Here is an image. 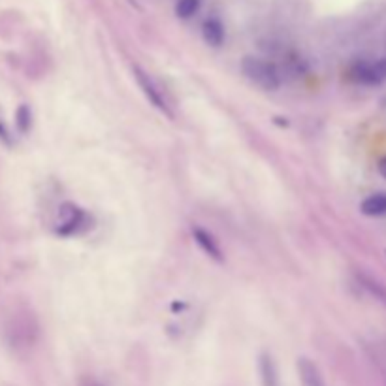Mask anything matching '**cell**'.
I'll list each match as a JSON object with an SVG mask.
<instances>
[{
	"label": "cell",
	"instance_id": "6da1fadb",
	"mask_svg": "<svg viewBox=\"0 0 386 386\" xmlns=\"http://www.w3.org/2000/svg\"><path fill=\"white\" fill-rule=\"evenodd\" d=\"M242 72L253 85L262 91H277L283 83V76L277 65L262 57H245L242 61Z\"/></svg>",
	"mask_w": 386,
	"mask_h": 386
},
{
	"label": "cell",
	"instance_id": "7a4b0ae2",
	"mask_svg": "<svg viewBox=\"0 0 386 386\" xmlns=\"http://www.w3.org/2000/svg\"><path fill=\"white\" fill-rule=\"evenodd\" d=\"M351 78L358 85L377 87L386 83V58L358 61L351 68Z\"/></svg>",
	"mask_w": 386,
	"mask_h": 386
},
{
	"label": "cell",
	"instance_id": "3957f363",
	"mask_svg": "<svg viewBox=\"0 0 386 386\" xmlns=\"http://www.w3.org/2000/svg\"><path fill=\"white\" fill-rule=\"evenodd\" d=\"M132 74H134V78H136L138 81V87L142 89L143 96L149 100V104L153 107H157L160 114L168 115V117H173L172 109H170V106H168V102H166L164 94H162V91L158 89L157 81L151 78L147 72L143 70L142 66L134 65L132 66Z\"/></svg>",
	"mask_w": 386,
	"mask_h": 386
},
{
	"label": "cell",
	"instance_id": "277c9868",
	"mask_svg": "<svg viewBox=\"0 0 386 386\" xmlns=\"http://www.w3.org/2000/svg\"><path fill=\"white\" fill-rule=\"evenodd\" d=\"M85 221V213L74 206V204H65L58 209V221H57V232L61 236H72L76 234L78 228Z\"/></svg>",
	"mask_w": 386,
	"mask_h": 386
},
{
	"label": "cell",
	"instance_id": "5b68a950",
	"mask_svg": "<svg viewBox=\"0 0 386 386\" xmlns=\"http://www.w3.org/2000/svg\"><path fill=\"white\" fill-rule=\"evenodd\" d=\"M193 237L194 242H196V245H198V247H200L209 258H213L215 262H222V260H224L221 245H219V242L215 239L213 234H209L208 230L200 228V226H194Z\"/></svg>",
	"mask_w": 386,
	"mask_h": 386
},
{
	"label": "cell",
	"instance_id": "8992f818",
	"mask_svg": "<svg viewBox=\"0 0 386 386\" xmlns=\"http://www.w3.org/2000/svg\"><path fill=\"white\" fill-rule=\"evenodd\" d=\"M298 377L303 386H326V380L322 377L319 365L309 358H298Z\"/></svg>",
	"mask_w": 386,
	"mask_h": 386
},
{
	"label": "cell",
	"instance_id": "52a82bcc",
	"mask_svg": "<svg viewBox=\"0 0 386 386\" xmlns=\"http://www.w3.org/2000/svg\"><path fill=\"white\" fill-rule=\"evenodd\" d=\"M258 372H260V383L262 386H281V377L277 364L272 354L262 352L258 358Z\"/></svg>",
	"mask_w": 386,
	"mask_h": 386
},
{
	"label": "cell",
	"instance_id": "ba28073f",
	"mask_svg": "<svg viewBox=\"0 0 386 386\" xmlns=\"http://www.w3.org/2000/svg\"><path fill=\"white\" fill-rule=\"evenodd\" d=\"M202 38L211 47H221L224 40H226V30H224V25L221 23V19H217V17L206 19L204 25H202Z\"/></svg>",
	"mask_w": 386,
	"mask_h": 386
},
{
	"label": "cell",
	"instance_id": "9c48e42d",
	"mask_svg": "<svg viewBox=\"0 0 386 386\" xmlns=\"http://www.w3.org/2000/svg\"><path fill=\"white\" fill-rule=\"evenodd\" d=\"M360 211L367 217H385L386 215V193H377L367 196L362 206H360Z\"/></svg>",
	"mask_w": 386,
	"mask_h": 386
},
{
	"label": "cell",
	"instance_id": "30bf717a",
	"mask_svg": "<svg viewBox=\"0 0 386 386\" xmlns=\"http://www.w3.org/2000/svg\"><path fill=\"white\" fill-rule=\"evenodd\" d=\"M358 279H360V283H362V286H364L367 292L372 294V296H375L377 300L383 303L386 308V288L383 285H380L379 281H375L373 277H369V275H358Z\"/></svg>",
	"mask_w": 386,
	"mask_h": 386
},
{
	"label": "cell",
	"instance_id": "8fae6325",
	"mask_svg": "<svg viewBox=\"0 0 386 386\" xmlns=\"http://www.w3.org/2000/svg\"><path fill=\"white\" fill-rule=\"evenodd\" d=\"M202 0H178L175 2V15L179 19H191L198 14Z\"/></svg>",
	"mask_w": 386,
	"mask_h": 386
},
{
	"label": "cell",
	"instance_id": "7c38bea8",
	"mask_svg": "<svg viewBox=\"0 0 386 386\" xmlns=\"http://www.w3.org/2000/svg\"><path fill=\"white\" fill-rule=\"evenodd\" d=\"M15 125H17V130L21 134H27L30 127H32V111H30V107L27 104H21V106L17 107V111H15Z\"/></svg>",
	"mask_w": 386,
	"mask_h": 386
},
{
	"label": "cell",
	"instance_id": "4fadbf2b",
	"mask_svg": "<svg viewBox=\"0 0 386 386\" xmlns=\"http://www.w3.org/2000/svg\"><path fill=\"white\" fill-rule=\"evenodd\" d=\"M0 142L2 143H12V138H10V132H8V129L0 122Z\"/></svg>",
	"mask_w": 386,
	"mask_h": 386
},
{
	"label": "cell",
	"instance_id": "5bb4252c",
	"mask_svg": "<svg viewBox=\"0 0 386 386\" xmlns=\"http://www.w3.org/2000/svg\"><path fill=\"white\" fill-rule=\"evenodd\" d=\"M379 173H380V175H383V178L386 179V157L383 158V160H380V162H379Z\"/></svg>",
	"mask_w": 386,
	"mask_h": 386
},
{
	"label": "cell",
	"instance_id": "9a60e30c",
	"mask_svg": "<svg viewBox=\"0 0 386 386\" xmlns=\"http://www.w3.org/2000/svg\"><path fill=\"white\" fill-rule=\"evenodd\" d=\"M89 386H100V385H94V383H91V385H89Z\"/></svg>",
	"mask_w": 386,
	"mask_h": 386
}]
</instances>
